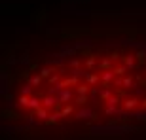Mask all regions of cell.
Wrapping results in <instances>:
<instances>
[{
    "instance_id": "1",
    "label": "cell",
    "mask_w": 146,
    "mask_h": 140,
    "mask_svg": "<svg viewBox=\"0 0 146 140\" xmlns=\"http://www.w3.org/2000/svg\"><path fill=\"white\" fill-rule=\"evenodd\" d=\"M8 119L25 131L110 133L146 125V38L84 36L11 57Z\"/></svg>"
}]
</instances>
